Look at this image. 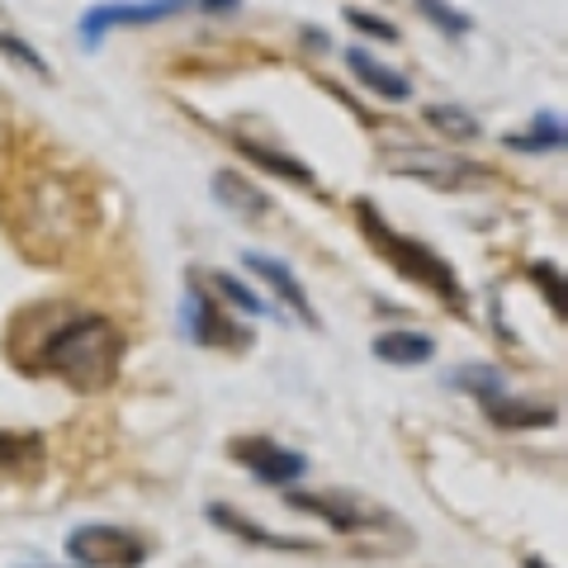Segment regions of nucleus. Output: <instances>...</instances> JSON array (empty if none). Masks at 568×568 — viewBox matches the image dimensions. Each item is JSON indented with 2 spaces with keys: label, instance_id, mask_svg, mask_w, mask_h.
<instances>
[{
  "label": "nucleus",
  "instance_id": "obj_13",
  "mask_svg": "<svg viewBox=\"0 0 568 568\" xmlns=\"http://www.w3.org/2000/svg\"><path fill=\"white\" fill-rule=\"evenodd\" d=\"M209 517L219 521L223 530H233L237 540H252V545H261V549H313L308 540H284V536H271V530H261L256 521H242L227 503H213V507H209Z\"/></svg>",
  "mask_w": 568,
  "mask_h": 568
},
{
  "label": "nucleus",
  "instance_id": "obj_18",
  "mask_svg": "<svg viewBox=\"0 0 568 568\" xmlns=\"http://www.w3.org/2000/svg\"><path fill=\"white\" fill-rule=\"evenodd\" d=\"M507 148H521V152H545V148H564V123L559 119H540L530 138H507Z\"/></svg>",
  "mask_w": 568,
  "mask_h": 568
},
{
  "label": "nucleus",
  "instance_id": "obj_4",
  "mask_svg": "<svg viewBox=\"0 0 568 568\" xmlns=\"http://www.w3.org/2000/svg\"><path fill=\"white\" fill-rule=\"evenodd\" d=\"M233 10L237 0H129V6H100L81 20V39L100 43L110 29H129V24H156V20H175L185 10Z\"/></svg>",
  "mask_w": 568,
  "mask_h": 568
},
{
  "label": "nucleus",
  "instance_id": "obj_17",
  "mask_svg": "<svg viewBox=\"0 0 568 568\" xmlns=\"http://www.w3.org/2000/svg\"><path fill=\"white\" fill-rule=\"evenodd\" d=\"M209 284H213V294H219V298H227V304H233L237 313H252V317H261V313H265V304L256 298V290H246V284H237L233 275L213 271V275H209Z\"/></svg>",
  "mask_w": 568,
  "mask_h": 568
},
{
  "label": "nucleus",
  "instance_id": "obj_15",
  "mask_svg": "<svg viewBox=\"0 0 568 568\" xmlns=\"http://www.w3.org/2000/svg\"><path fill=\"white\" fill-rule=\"evenodd\" d=\"M484 413L497 422V426H545V422H555V407H526V403H517L511 398L507 403V394H497V398H488L484 403Z\"/></svg>",
  "mask_w": 568,
  "mask_h": 568
},
{
  "label": "nucleus",
  "instance_id": "obj_20",
  "mask_svg": "<svg viewBox=\"0 0 568 568\" xmlns=\"http://www.w3.org/2000/svg\"><path fill=\"white\" fill-rule=\"evenodd\" d=\"M346 20L361 29V33H369V39H384V43H394L398 39V29L394 24H384L379 14H365V10H346Z\"/></svg>",
  "mask_w": 568,
  "mask_h": 568
},
{
  "label": "nucleus",
  "instance_id": "obj_22",
  "mask_svg": "<svg viewBox=\"0 0 568 568\" xmlns=\"http://www.w3.org/2000/svg\"><path fill=\"white\" fill-rule=\"evenodd\" d=\"M24 450L39 455V446H33V440H20V436H6V432H0V465H20Z\"/></svg>",
  "mask_w": 568,
  "mask_h": 568
},
{
  "label": "nucleus",
  "instance_id": "obj_8",
  "mask_svg": "<svg viewBox=\"0 0 568 568\" xmlns=\"http://www.w3.org/2000/svg\"><path fill=\"white\" fill-rule=\"evenodd\" d=\"M185 317H190V336L200 346H213V351H223V346H246L252 342V332H242V327H233L223 317V308L213 304L209 294H190V304H185Z\"/></svg>",
  "mask_w": 568,
  "mask_h": 568
},
{
  "label": "nucleus",
  "instance_id": "obj_24",
  "mask_svg": "<svg viewBox=\"0 0 568 568\" xmlns=\"http://www.w3.org/2000/svg\"><path fill=\"white\" fill-rule=\"evenodd\" d=\"M526 568H549V564L545 559H526Z\"/></svg>",
  "mask_w": 568,
  "mask_h": 568
},
{
  "label": "nucleus",
  "instance_id": "obj_7",
  "mask_svg": "<svg viewBox=\"0 0 568 568\" xmlns=\"http://www.w3.org/2000/svg\"><path fill=\"white\" fill-rule=\"evenodd\" d=\"M233 459H242L246 474H256L261 484H271V488L294 484V478L308 469V459L298 450H284V446H275V440H265V436L233 440Z\"/></svg>",
  "mask_w": 568,
  "mask_h": 568
},
{
  "label": "nucleus",
  "instance_id": "obj_6",
  "mask_svg": "<svg viewBox=\"0 0 568 568\" xmlns=\"http://www.w3.org/2000/svg\"><path fill=\"white\" fill-rule=\"evenodd\" d=\"M394 175H407V181H422L436 190H469L484 181V166L465 162V156H450V152H432V148H398Z\"/></svg>",
  "mask_w": 568,
  "mask_h": 568
},
{
  "label": "nucleus",
  "instance_id": "obj_19",
  "mask_svg": "<svg viewBox=\"0 0 568 568\" xmlns=\"http://www.w3.org/2000/svg\"><path fill=\"white\" fill-rule=\"evenodd\" d=\"M417 10H422V14H426V20H432V24H440L446 33H455V39H459V33H469V14L450 10L446 0H417Z\"/></svg>",
  "mask_w": 568,
  "mask_h": 568
},
{
  "label": "nucleus",
  "instance_id": "obj_16",
  "mask_svg": "<svg viewBox=\"0 0 568 568\" xmlns=\"http://www.w3.org/2000/svg\"><path fill=\"white\" fill-rule=\"evenodd\" d=\"M426 123H432L436 133L455 138V142L478 138V119L469 110H459V104H432V110H426Z\"/></svg>",
  "mask_w": 568,
  "mask_h": 568
},
{
  "label": "nucleus",
  "instance_id": "obj_1",
  "mask_svg": "<svg viewBox=\"0 0 568 568\" xmlns=\"http://www.w3.org/2000/svg\"><path fill=\"white\" fill-rule=\"evenodd\" d=\"M123 361V332L110 317H71L67 327H58L43 346V365L58 375L62 384L81 388V394H95V388L114 384Z\"/></svg>",
  "mask_w": 568,
  "mask_h": 568
},
{
  "label": "nucleus",
  "instance_id": "obj_21",
  "mask_svg": "<svg viewBox=\"0 0 568 568\" xmlns=\"http://www.w3.org/2000/svg\"><path fill=\"white\" fill-rule=\"evenodd\" d=\"M0 52H10L14 62H24L29 71H39V77H48V62L39 58V52H33L29 43H20V39H10V33H0Z\"/></svg>",
  "mask_w": 568,
  "mask_h": 568
},
{
  "label": "nucleus",
  "instance_id": "obj_2",
  "mask_svg": "<svg viewBox=\"0 0 568 568\" xmlns=\"http://www.w3.org/2000/svg\"><path fill=\"white\" fill-rule=\"evenodd\" d=\"M361 227L369 233V242L379 246V256H384L388 265H398V271L413 280V284H422V290H432V294H440V298H450V304H459V280H455L450 265L432 252V246L388 233V227L379 223L375 204H361Z\"/></svg>",
  "mask_w": 568,
  "mask_h": 568
},
{
  "label": "nucleus",
  "instance_id": "obj_5",
  "mask_svg": "<svg viewBox=\"0 0 568 568\" xmlns=\"http://www.w3.org/2000/svg\"><path fill=\"white\" fill-rule=\"evenodd\" d=\"M67 555L81 568H138L148 559V549L119 526H81L67 536Z\"/></svg>",
  "mask_w": 568,
  "mask_h": 568
},
{
  "label": "nucleus",
  "instance_id": "obj_23",
  "mask_svg": "<svg viewBox=\"0 0 568 568\" xmlns=\"http://www.w3.org/2000/svg\"><path fill=\"white\" fill-rule=\"evenodd\" d=\"M536 280H545V294H555V313L564 317L568 308H564V290H559L564 280H559V271H555V265H536Z\"/></svg>",
  "mask_w": 568,
  "mask_h": 568
},
{
  "label": "nucleus",
  "instance_id": "obj_3",
  "mask_svg": "<svg viewBox=\"0 0 568 568\" xmlns=\"http://www.w3.org/2000/svg\"><path fill=\"white\" fill-rule=\"evenodd\" d=\"M290 507L313 511V517H323L327 526L342 530V536H361V540L403 536L394 511H384L379 503H369L361 493H290Z\"/></svg>",
  "mask_w": 568,
  "mask_h": 568
},
{
  "label": "nucleus",
  "instance_id": "obj_12",
  "mask_svg": "<svg viewBox=\"0 0 568 568\" xmlns=\"http://www.w3.org/2000/svg\"><path fill=\"white\" fill-rule=\"evenodd\" d=\"M436 355V342L422 332H384L375 336V361L384 365H426Z\"/></svg>",
  "mask_w": 568,
  "mask_h": 568
},
{
  "label": "nucleus",
  "instance_id": "obj_9",
  "mask_svg": "<svg viewBox=\"0 0 568 568\" xmlns=\"http://www.w3.org/2000/svg\"><path fill=\"white\" fill-rule=\"evenodd\" d=\"M242 265H246L252 275H261L265 284H271L275 298H280V304L298 317V323H304V327H317V313H313L308 294H304V284L294 280L290 265H280V261H271V256H256V252H252V256H242Z\"/></svg>",
  "mask_w": 568,
  "mask_h": 568
},
{
  "label": "nucleus",
  "instance_id": "obj_14",
  "mask_svg": "<svg viewBox=\"0 0 568 568\" xmlns=\"http://www.w3.org/2000/svg\"><path fill=\"white\" fill-rule=\"evenodd\" d=\"M237 148L252 156L256 166H265V171H275V175H290L294 185H313V171L304 166V162H294V156H284V152H275V148H265V142H246V138H233Z\"/></svg>",
  "mask_w": 568,
  "mask_h": 568
},
{
  "label": "nucleus",
  "instance_id": "obj_10",
  "mask_svg": "<svg viewBox=\"0 0 568 568\" xmlns=\"http://www.w3.org/2000/svg\"><path fill=\"white\" fill-rule=\"evenodd\" d=\"M213 194H219V204L227 209V213H237V219H246V223H265L271 219V200L246 181L242 171H219L213 175Z\"/></svg>",
  "mask_w": 568,
  "mask_h": 568
},
{
  "label": "nucleus",
  "instance_id": "obj_11",
  "mask_svg": "<svg viewBox=\"0 0 568 568\" xmlns=\"http://www.w3.org/2000/svg\"><path fill=\"white\" fill-rule=\"evenodd\" d=\"M346 62H351L355 77H361V85H369V95H379V100H407V95H413L407 77H398L394 67L375 62L365 48H351V52H346Z\"/></svg>",
  "mask_w": 568,
  "mask_h": 568
}]
</instances>
